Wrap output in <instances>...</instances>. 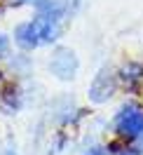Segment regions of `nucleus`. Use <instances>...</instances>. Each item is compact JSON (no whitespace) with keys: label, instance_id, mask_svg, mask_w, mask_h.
Wrapping results in <instances>:
<instances>
[{"label":"nucleus","instance_id":"nucleus-1","mask_svg":"<svg viewBox=\"0 0 143 155\" xmlns=\"http://www.w3.org/2000/svg\"><path fill=\"white\" fill-rule=\"evenodd\" d=\"M110 129L117 139H122L124 143H134L143 134V106L136 101H127L117 108L113 115Z\"/></svg>","mask_w":143,"mask_h":155},{"label":"nucleus","instance_id":"nucleus-2","mask_svg":"<svg viewBox=\"0 0 143 155\" xmlns=\"http://www.w3.org/2000/svg\"><path fill=\"white\" fill-rule=\"evenodd\" d=\"M117 85H120V78L113 68L103 66L99 73L94 75V80L89 82V89H87V97L92 104H106L108 99H113V94L117 92Z\"/></svg>","mask_w":143,"mask_h":155},{"label":"nucleus","instance_id":"nucleus-3","mask_svg":"<svg viewBox=\"0 0 143 155\" xmlns=\"http://www.w3.org/2000/svg\"><path fill=\"white\" fill-rule=\"evenodd\" d=\"M49 73L61 80V82H70V80H75L77 75V68H80V61H77L75 52L68 47H59L54 49V54L49 57Z\"/></svg>","mask_w":143,"mask_h":155},{"label":"nucleus","instance_id":"nucleus-4","mask_svg":"<svg viewBox=\"0 0 143 155\" xmlns=\"http://www.w3.org/2000/svg\"><path fill=\"white\" fill-rule=\"evenodd\" d=\"M33 24H35V31H38L42 45H52V42H57L59 35H61V21L54 19V17H47V14H38V12H35Z\"/></svg>","mask_w":143,"mask_h":155},{"label":"nucleus","instance_id":"nucleus-5","mask_svg":"<svg viewBox=\"0 0 143 155\" xmlns=\"http://www.w3.org/2000/svg\"><path fill=\"white\" fill-rule=\"evenodd\" d=\"M14 42H17L24 52H31V49H35V47H40V45H42V42H40L38 31H35L33 19L17 24V28H14Z\"/></svg>","mask_w":143,"mask_h":155},{"label":"nucleus","instance_id":"nucleus-6","mask_svg":"<svg viewBox=\"0 0 143 155\" xmlns=\"http://www.w3.org/2000/svg\"><path fill=\"white\" fill-rule=\"evenodd\" d=\"M117 78H120V82L127 89H138L143 85V64L141 61H127L120 68Z\"/></svg>","mask_w":143,"mask_h":155},{"label":"nucleus","instance_id":"nucleus-7","mask_svg":"<svg viewBox=\"0 0 143 155\" xmlns=\"http://www.w3.org/2000/svg\"><path fill=\"white\" fill-rule=\"evenodd\" d=\"M21 106H24V97L17 85H7V87L0 89V110L7 113V115H14L19 113Z\"/></svg>","mask_w":143,"mask_h":155},{"label":"nucleus","instance_id":"nucleus-8","mask_svg":"<svg viewBox=\"0 0 143 155\" xmlns=\"http://www.w3.org/2000/svg\"><path fill=\"white\" fill-rule=\"evenodd\" d=\"M7 61H10V66L14 68V73H28V68H31V59L28 54H14V57H7Z\"/></svg>","mask_w":143,"mask_h":155},{"label":"nucleus","instance_id":"nucleus-9","mask_svg":"<svg viewBox=\"0 0 143 155\" xmlns=\"http://www.w3.org/2000/svg\"><path fill=\"white\" fill-rule=\"evenodd\" d=\"M66 143H68V136H66V132H59V134L54 136V141L49 143V150H47V155H59V153H63V150H66Z\"/></svg>","mask_w":143,"mask_h":155},{"label":"nucleus","instance_id":"nucleus-10","mask_svg":"<svg viewBox=\"0 0 143 155\" xmlns=\"http://www.w3.org/2000/svg\"><path fill=\"white\" fill-rule=\"evenodd\" d=\"M82 155H110V150H108L106 143H92L82 150Z\"/></svg>","mask_w":143,"mask_h":155},{"label":"nucleus","instance_id":"nucleus-11","mask_svg":"<svg viewBox=\"0 0 143 155\" xmlns=\"http://www.w3.org/2000/svg\"><path fill=\"white\" fill-rule=\"evenodd\" d=\"M10 57V38L5 33H0V59Z\"/></svg>","mask_w":143,"mask_h":155},{"label":"nucleus","instance_id":"nucleus-12","mask_svg":"<svg viewBox=\"0 0 143 155\" xmlns=\"http://www.w3.org/2000/svg\"><path fill=\"white\" fill-rule=\"evenodd\" d=\"M129 146H134V148H136V153H138V155H143V134L138 136V139H136L134 143H129Z\"/></svg>","mask_w":143,"mask_h":155},{"label":"nucleus","instance_id":"nucleus-13","mask_svg":"<svg viewBox=\"0 0 143 155\" xmlns=\"http://www.w3.org/2000/svg\"><path fill=\"white\" fill-rule=\"evenodd\" d=\"M113 155H138V153H136L134 146H127V148H122V150H117V153H113Z\"/></svg>","mask_w":143,"mask_h":155},{"label":"nucleus","instance_id":"nucleus-14","mask_svg":"<svg viewBox=\"0 0 143 155\" xmlns=\"http://www.w3.org/2000/svg\"><path fill=\"white\" fill-rule=\"evenodd\" d=\"M0 155H19V150H17L14 146H5V148L0 150Z\"/></svg>","mask_w":143,"mask_h":155}]
</instances>
